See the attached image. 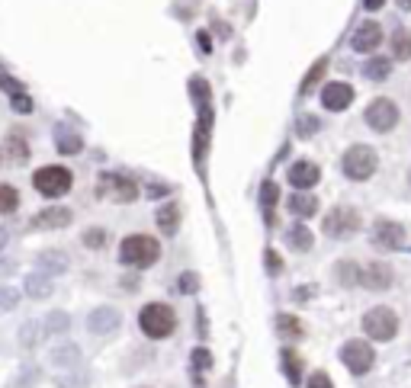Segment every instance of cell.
Instances as JSON below:
<instances>
[{"label":"cell","mask_w":411,"mask_h":388,"mask_svg":"<svg viewBox=\"0 0 411 388\" xmlns=\"http://www.w3.org/2000/svg\"><path fill=\"white\" fill-rule=\"evenodd\" d=\"M161 257V244L151 235H129L119 244V263L129 270H148Z\"/></svg>","instance_id":"obj_1"},{"label":"cell","mask_w":411,"mask_h":388,"mask_svg":"<svg viewBox=\"0 0 411 388\" xmlns=\"http://www.w3.org/2000/svg\"><path fill=\"white\" fill-rule=\"evenodd\" d=\"M32 190L42 199H52V202L55 199H65L74 190V174L65 164H46V167H39L32 174Z\"/></svg>","instance_id":"obj_2"},{"label":"cell","mask_w":411,"mask_h":388,"mask_svg":"<svg viewBox=\"0 0 411 388\" xmlns=\"http://www.w3.org/2000/svg\"><path fill=\"white\" fill-rule=\"evenodd\" d=\"M138 328H142L145 337H151V340H164V337L174 334L177 314H174V308L164 302H148L145 308L138 312Z\"/></svg>","instance_id":"obj_3"},{"label":"cell","mask_w":411,"mask_h":388,"mask_svg":"<svg viewBox=\"0 0 411 388\" xmlns=\"http://www.w3.org/2000/svg\"><path fill=\"white\" fill-rule=\"evenodd\" d=\"M341 164L351 180H370L376 174V167H379V158H376V151L370 145H351L344 151Z\"/></svg>","instance_id":"obj_4"},{"label":"cell","mask_w":411,"mask_h":388,"mask_svg":"<svg viewBox=\"0 0 411 388\" xmlns=\"http://www.w3.org/2000/svg\"><path fill=\"white\" fill-rule=\"evenodd\" d=\"M363 331L370 340H392V337L398 334V314L392 312V308H386V305H376V308H370L363 318Z\"/></svg>","instance_id":"obj_5"},{"label":"cell","mask_w":411,"mask_h":388,"mask_svg":"<svg viewBox=\"0 0 411 388\" xmlns=\"http://www.w3.org/2000/svg\"><path fill=\"white\" fill-rule=\"evenodd\" d=\"M97 196L100 199H113V202H135L138 199V186L135 180H129L126 174H103L97 183Z\"/></svg>","instance_id":"obj_6"},{"label":"cell","mask_w":411,"mask_h":388,"mask_svg":"<svg viewBox=\"0 0 411 388\" xmlns=\"http://www.w3.org/2000/svg\"><path fill=\"white\" fill-rule=\"evenodd\" d=\"M74 221V209L68 206H46L39 209L29 221H26V228L29 231H65Z\"/></svg>","instance_id":"obj_7"},{"label":"cell","mask_w":411,"mask_h":388,"mask_svg":"<svg viewBox=\"0 0 411 388\" xmlns=\"http://www.w3.org/2000/svg\"><path fill=\"white\" fill-rule=\"evenodd\" d=\"M360 225H363V221H360V212L341 206V209H335V212L325 219V235L335 237V241H347L351 235H357L360 231Z\"/></svg>","instance_id":"obj_8"},{"label":"cell","mask_w":411,"mask_h":388,"mask_svg":"<svg viewBox=\"0 0 411 388\" xmlns=\"http://www.w3.org/2000/svg\"><path fill=\"white\" fill-rule=\"evenodd\" d=\"M341 363L347 366L353 375H363V373L373 369L376 353H373V347H370L366 340H347L344 343V350H341Z\"/></svg>","instance_id":"obj_9"},{"label":"cell","mask_w":411,"mask_h":388,"mask_svg":"<svg viewBox=\"0 0 411 388\" xmlns=\"http://www.w3.org/2000/svg\"><path fill=\"white\" fill-rule=\"evenodd\" d=\"M366 125L376 132H392L398 125V106L386 97L373 99V103L366 106Z\"/></svg>","instance_id":"obj_10"},{"label":"cell","mask_w":411,"mask_h":388,"mask_svg":"<svg viewBox=\"0 0 411 388\" xmlns=\"http://www.w3.org/2000/svg\"><path fill=\"white\" fill-rule=\"evenodd\" d=\"M119 328H122V314L113 305H100V308H93V312L87 314V331H90L93 337H109Z\"/></svg>","instance_id":"obj_11"},{"label":"cell","mask_w":411,"mask_h":388,"mask_svg":"<svg viewBox=\"0 0 411 388\" xmlns=\"http://www.w3.org/2000/svg\"><path fill=\"white\" fill-rule=\"evenodd\" d=\"M4 160L7 164H16V167H26L32 158V148H29V138H26L23 129H10L7 138H4V148H0Z\"/></svg>","instance_id":"obj_12"},{"label":"cell","mask_w":411,"mask_h":388,"mask_svg":"<svg viewBox=\"0 0 411 388\" xmlns=\"http://www.w3.org/2000/svg\"><path fill=\"white\" fill-rule=\"evenodd\" d=\"M52 145L61 158H74V154L84 151V135L77 129H71L68 122H55L52 129Z\"/></svg>","instance_id":"obj_13"},{"label":"cell","mask_w":411,"mask_h":388,"mask_svg":"<svg viewBox=\"0 0 411 388\" xmlns=\"http://www.w3.org/2000/svg\"><path fill=\"white\" fill-rule=\"evenodd\" d=\"M81 359H84V353H81V347L71 340H61L48 350V366H55L61 373H77V369H81Z\"/></svg>","instance_id":"obj_14"},{"label":"cell","mask_w":411,"mask_h":388,"mask_svg":"<svg viewBox=\"0 0 411 388\" xmlns=\"http://www.w3.org/2000/svg\"><path fill=\"white\" fill-rule=\"evenodd\" d=\"M389 282H392V267L389 263H366V267L357 263V286H363L370 292H382L389 289Z\"/></svg>","instance_id":"obj_15"},{"label":"cell","mask_w":411,"mask_h":388,"mask_svg":"<svg viewBox=\"0 0 411 388\" xmlns=\"http://www.w3.org/2000/svg\"><path fill=\"white\" fill-rule=\"evenodd\" d=\"M36 270L46 276H65L71 270V257L61 247H42V251L36 254Z\"/></svg>","instance_id":"obj_16"},{"label":"cell","mask_w":411,"mask_h":388,"mask_svg":"<svg viewBox=\"0 0 411 388\" xmlns=\"http://www.w3.org/2000/svg\"><path fill=\"white\" fill-rule=\"evenodd\" d=\"M402 241H405V228L398 221L379 219L373 225V247H379V251H396V247H402Z\"/></svg>","instance_id":"obj_17"},{"label":"cell","mask_w":411,"mask_h":388,"mask_svg":"<svg viewBox=\"0 0 411 388\" xmlns=\"http://www.w3.org/2000/svg\"><path fill=\"white\" fill-rule=\"evenodd\" d=\"M20 292H23V298H29V302H46V298L55 296V282H52V276L32 270V273L23 276V286H20Z\"/></svg>","instance_id":"obj_18"},{"label":"cell","mask_w":411,"mask_h":388,"mask_svg":"<svg viewBox=\"0 0 411 388\" xmlns=\"http://www.w3.org/2000/svg\"><path fill=\"white\" fill-rule=\"evenodd\" d=\"M353 103V87L344 84V81H331V84H325V90H321V106L331 109V113H344V109Z\"/></svg>","instance_id":"obj_19"},{"label":"cell","mask_w":411,"mask_h":388,"mask_svg":"<svg viewBox=\"0 0 411 388\" xmlns=\"http://www.w3.org/2000/svg\"><path fill=\"white\" fill-rule=\"evenodd\" d=\"M318 180H321V170L312 160H299V164L290 167V186H296V190H312Z\"/></svg>","instance_id":"obj_20"},{"label":"cell","mask_w":411,"mask_h":388,"mask_svg":"<svg viewBox=\"0 0 411 388\" xmlns=\"http://www.w3.org/2000/svg\"><path fill=\"white\" fill-rule=\"evenodd\" d=\"M379 42H382V26L379 23H363L351 39L353 52H376Z\"/></svg>","instance_id":"obj_21"},{"label":"cell","mask_w":411,"mask_h":388,"mask_svg":"<svg viewBox=\"0 0 411 388\" xmlns=\"http://www.w3.org/2000/svg\"><path fill=\"white\" fill-rule=\"evenodd\" d=\"M286 209H290L296 219H312V215L318 212V199H315L309 190H296L290 199H286Z\"/></svg>","instance_id":"obj_22"},{"label":"cell","mask_w":411,"mask_h":388,"mask_svg":"<svg viewBox=\"0 0 411 388\" xmlns=\"http://www.w3.org/2000/svg\"><path fill=\"white\" fill-rule=\"evenodd\" d=\"M42 337H46V331H42L39 321H23L20 331H16V343H20V350H36L39 343H42Z\"/></svg>","instance_id":"obj_23"},{"label":"cell","mask_w":411,"mask_h":388,"mask_svg":"<svg viewBox=\"0 0 411 388\" xmlns=\"http://www.w3.org/2000/svg\"><path fill=\"white\" fill-rule=\"evenodd\" d=\"M39 382H42V369L36 363H20V369L7 382V388H36Z\"/></svg>","instance_id":"obj_24"},{"label":"cell","mask_w":411,"mask_h":388,"mask_svg":"<svg viewBox=\"0 0 411 388\" xmlns=\"http://www.w3.org/2000/svg\"><path fill=\"white\" fill-rule=\"evenodd\" d=\"M42 331H46V337H65L71 331V314L61 312V308L48 312L46 318H42Z\"/></svg>","instance_id":"obj_25"},{"label":"cell","mask_w":411,"mask_h":388,"mask_svg":"<svg viewBox=\"0 0 411 388\" xmlns=\"http://www.w3.org/2000/svg\"><path fill=\"white\" fill-rule=\"evenodd\" d=\"M154 219H158V228L161 235H177V228H180V206H174V202H168V206H161L158 212H154Z\"/></svg>","instance_id":"obj_26"},{"label":"cell","mask_w":411,"mask_h":388,"mask_svg":"<svg viewBox=\"0 0 411 388\" xmlns=\"http://www.w3.org/2000/svg\"><path fill=\"white\" fill-rule=\"evenodd\" d=\"M20 202H23L20 190H16L13 183L0 180V219H4V215H13L16 209H20Z\"/></svg>","instance_id":"obj_27"},{"label":"cell","mask_w":411,"mask_h":388,"mask_svg":"<svg viewBox=\"0 0 411 388\" xmlns=\"http://www.w3.org/2000/svg\"><path fill=\"white\" fill-rule=\"evenodd\" d=\"M20 302H23V292L16 289V286H10V282H0V314L16 312Z\"/></svg>","instance_id":"obj_28"},{"label":"cell","mask_w":411,"mask_h":388,"mask_svg":"<svg viewBox=\"0 0 411 388\" xmlns=\"http://www.w3.org/2000/svg\"><path fill=\"white\" fill-rule=\"evenodd\" d=\"M283 373L290 379V385H299L302 382V356L296 350H283Z\"/></svg>","instance_id":"obj_29"},{"label":"cell","mask_w":411,"mask_h":388,"mask_svg":"<svg viewBox=\"0 0 411 388\" xmlns=\"http://www.w3.org/2000/svg\"><path fill=\"white\" fill-rule=\"evenodd\" d=\"M286 241H290V247H292V251H312L315 237H312V231L305 228V225H296V228H290Z\"/></svg>","instance_id":"obj_30"},{"label":"cell","mask_w":411,"mask_h":388,"mask_svg":"<svg viewBox=\"0 0 411 388\" xmlns=\"http://www.w3.org/2000/svg\"><path fill=\"white\" fill-rule=\"evenodd\" d=\"M107 241H109L107 228H84V231H81V244H84L87 251H103V247H107Z\"/></svg>","instance_id":"obj_31"},{"label":"cell","mask_w":411,"mask_h":388,"mask_svg":"<svg viewBox=\"0 0 411 388\" xmlns=\"http://www.w3.org/2000/svg\"><path fill=\"white\" fill-rule=\"evenodd\" d=\"M363 74L370 77V81H386V77L392 74V61L389 58H370L366 61V68H363Z\"/></svg>","instance_id":"obj_32"},{"label":"cell","mask_w":411,"mask_h":388,"mask_svg":"<svg viewBox=\"0 0 411 388\" xmlns=\"http://www.w3.org/2000/svg\"><path fill=\"white\" fill-rule=\"evenodd\" d=\"M392 55L398 61H411V32L408 29H398L392 36Z\"/></svg>","instance_id":"obj_33"},{"label":"cell","mask_w":411,"mask_h":388,"mask_svg":"<svg viewBox=\"0 0 411 388\" xmlns=\"http://www.w3.org/2000/svg\"><path fill=\"white\" fill-rule=\"evenodd\" d=\"M10 106H13V113H16V116H29L32 109H36V103H32V97L26 93V87H23V90L10 93Z\"/></svg>","instance_id":"obj_34"},{"label":"cell","mask_w":411,"mask_h":388,"mask_svg":"<svg viewBox=\"0 0 411 388\" xmlns=\"http://www.w3.org/2000/svg\"><path fill=\"white\" fill-rule=\"evenodd\" d=\"M325 68H328V61H325V58L315 61V68L309 71V74H305V81H302V93H312V90H315V84H318L321 74H325Z\"/></svg>","instance_id":"obj_35"},{"label":"cell","mask_w":411,"mask_h":388,"mask_svg":"<svg viewBox=\"0 0 411 388\" xmlns=\"http://www.w3.org/2000/svg\"><path fill=\"white\" fill-rule=\"evenodd\" d=\"M196 289H199V276L196 273H180V276H177V292H183V296H193Z\"/></svg>","instance_id":"obj_36"},{"label":"cell","mask_w":411,"mask_h":388,"mask_svg":"<svg viewBox=\"0 0 411 388\" xmlns=\"http://www.w3.org/2000/svg\"><path fill=\"white\" fill-rule=\"evenodd\" d=\"M193 369H196V373H206V369H213V353L203 350V347H199V350H193Z\"/></svg>","instance_id":"obj_37"},{"label":"cell","mask_w":411,"mask_h":388,"mask_svg":"<svg viewBox=\"0 0 411 388\" xmlns=\"http://www.w3.org/2000/svg\"><path fill=\"white\" fill-rule=\"evenodd\" d=\"M276 196H280V190H276V183H264V190H260V202H264L267 209L276 202Z\"/></svg>","instance_id":"obj_38"},{"label":"cell","mask_w":411,"mask_h":388,"mask_svg":"<svg viewBox=\"0 0 411 388\" xmlns=\"http://www.w3.org/2000/svg\"><path fill=\"white\" fill-rule=\"evenodd\" d=\"M0 90H7V93H16V90H23V84H20V81H13V77H10L7 71L0 68Z\"/></svg>","instance_id":"obj_39"},{"label":"cell","mask_w":411,"mask_h":388,"mask_svg":"<svg viewBox=\"0 0 411 388\" xmlns=\"http://www.w3.org/2000/svg\"><path fill=\"white\" fill-rule=\"evenodd\" d=\"M309 388H335V382H331L328 373H312L309 375Z\"/></svg>","instance_id":"obj_40"},{"label":"cell","mask_w":411,"mask_h":388,"mask_svg":"<svg viewBox=\"0 0 411 388\" xmlns=\"http://www.w3.org/2000/svg\"><path fill=\"white\" fill-rule=\"evenodd\" d=\"M264 260H267V273H270V276H276V273L283 270L280 254H276V251H267V254H264Z\"/></svg>","instance_id":"obj_41"},{"label":"cell","mask_w":411,"mask_h":388,"mask_svg":"<svg viewBox=\"0 0 411 388\" xmlns=\"http://www.w3.org/2000/svg\"><path fill=\"white\" fill-rule=\"evenodd\" d=\"M280 331H286V334H292V337H299V334H302V328H299V321H296V318H290V314H283V318H280Z\"/></svg>","instance_id":"obj_42"},{"label":"cell","mask_w":411,"mask_h":388,"mask_svg":"<svg viewBox=\"0 0 411 388\" xmlns=\"http://www.w3.org/2000/svg\"><path fill=\"white\" fill-rule=\"evenodd\" d=\"M315 129H318V119H315V116H302V119H299V132H302V135H312Z\"/></svg>","instance_id":"obj_43"},{"label":"cell","mask_w":411,"mask_h":388,"mask_svg":"<svg viewBox=\"0 0 411 388\" xmlns=\"http://www.w3.org/2000/svg\"><path fill=\"white\" fill-rule=\"evenodd\" d=\"M13 273H16V263H13V260L0 257V279H4V276H13Z\"/></svg>","instance_id":"obj_44"},{"label":"cell","mask_w":411,"mask_h":388,"mask_svg":"<svg viewBox=\"0 0 411 388\" xmlns=\"http://www.w3.org/2000/svg\"><path fill=\"white\" fill-rule=\"evenodd\" d=\"M7 244H10V228H4V225H0V251H4Z\"/></svg>","instance_id":"obj_45"},{"label":"cell","mask_w":411,"mask_h":388,"mask_svg":"<svg viewBox=\"0 0 411 388\" xmlns=\"http://www.w3.org/2000/svg\"><path fill=\"white\" fill-rule=\"evenodd\" d=\"M164 193H170V186H151V190H148V196H164Z\"/></svg>","instance_id":"obj_46"},{"label":"cell","mask_w":411,"mask_h":388,"mask_svg":"<svg viewBox=\"0 0 411 388\" xmlns=\"http://www.w3.org/2000/svg\"><path fill=\"white\" fill-rule=\"evenodd\" d=\"M382 4H386V0H363V7H366V10H379Z\"/></svg>","instance_id":"obj_47"},{"label":"cell","mask_w":411,"mask_h":388,"mask_svg":"<svg viewBox=\"0 0 411 388\" xmlns=\"http://www.w3.org/2000/svg\"><path fill=\"white\" fill-rule=\"evenodd\" d=\"M398 7H402V10H411V0H398Z\"/></svg>","instance_id":"obj_48"},{"label":"cell","mask_w":411,"mask_h":388,"mask_svg":"<svg viewBox=\"0 0 411 388\" xmlns=\"http://www.w3.org/2000/svg\"><path fill=\"white\" fill-rule=\"evenodd\" d=\"M0 167H4V154H0Z\"/></svg>","instance_id":"obj_49"},{"label":"cell","mask_w":411,"mask_h":388,"mask_svg":"<svg viewBox=\"0 0 411 388\" xmlns=\"http://www.w3.org/2000/svg\"><path fill=\"white\" fill-rule=\"evenodd\" d=\"M408 183H411V170H408Z\"/></svg>","instance_id":"obj_50"}]
</instances>
